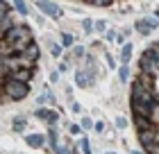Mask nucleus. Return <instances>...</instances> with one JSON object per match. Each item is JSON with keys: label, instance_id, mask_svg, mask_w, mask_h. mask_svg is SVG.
<instances>
[{"label": "nucleus", "instance_id": "nucleus-13", "mask_svg": "<svg viewBox=\"0 0 159 154\" xmlns=\"http://www.w3.org/2000/svg\"><path fill=\"white\" fill-rule=\"evenodd\" d=\"M134 30L139 32V34H150V27H148V23H146V18H143V20H136V23H134Z\"/></svg>", "mask_w": 159, "mask_h": 154}, {"label": "nucleus", "instance_id": "nucleus-17", "mask_svg": "<svg viewBox=\"0 0 159 154\" xmlns=\"http://www.w3.org/2000/svg\"><path fill=\"white\" fill-rule=\"evenodd\" d=\"M80 150H82L84 154H93V150H91V143H89V138H82V141H80Z\"/></svg>", "mask_w": 159, "mask_h": 154}, {"label": "nucleus", "instance_id": "nucleus-2", "mask_svg": "<svg viewBox=\"0 0 159 154\" xmlns=\"http://www.w3.org/2000/svg\"><path fill=\"white\" fill-rule=\"evenodd\" d=\"M159 70V46H150L141 55V73L143 75H157Z\"/></svg>", "mask_w": 159, "mask_h": 154}, {"label": "nucleus", "instance_id": "nucleus-32", "mask_svg": "<svg viewBox=\"0 0 159 154\" xmlns=\"http://www.w3.org/2000/svg\"><path fill=\"white\" fill-rule=\"evenodd\" d=\"M96 131H105V122H96Z\"/></svg>", "mask_w": 159, "mask_h": 154}, {"label": "nucleus", "instance_id": "nucleus-8", "mask_svg": "<svg viewBox=\"0 0 159 154\" xmlns=\"http://www.w3.org/2000/svg\"><path fill=\"white\" fill-rule=\"evenodd\" d=\"M34 77V70L32 68H20L16 73H11L9 77H5V79H14V82H23V84H30V79Z\"/></svg>", "mask_w": 159, "mask_h": 154}, {"label": "nucleus", "instance_id": "nucleus-24", "mask_svg": "<svg viewBox=\"0 0 159 154\" xmlns=\"http://www.w3.org/2000/svg\"><path fill=\"white\" fill-rule=\"evenodd\" d=\"M73 57H86V55H84V48H82V46H75V48H73Z\"/></svg>", "mask_w": 159, "mask_h": 154}, {"label": "nucleus", "instance_id": "nucleus-19", "mask_svg": "<svg viewBox=\"0 0 159 154\" xmlns=\"http://www.w3.org/2000/svg\"><path fill=\"white\" fill-rule=\"evenodd\" d=\"M146 23H148V27H150V32H152V30H157V25H159V20H157L155 16H148V18H146Z\"/></svg>", "mask_w": 159, "mask_h": 154}, {"label": "nucleus", "instance_id": "nucleus-16", "mask_svg": "<svg viewBox=\"0 0 159 154\" xmlns=\"http://www.w3.org/2000/svg\"><path fill=\"white\" fill-rule=\"evenodd\" d=\"M14 9H16L20 16H27V2H23V0H20V2H14Z\"/></svg>", "mask_w": 159, "mask_h": 154}, {"label": "nucleus", "instance_id": "nucleus-3", "mask_svg": "<svg viewBox=\"0 0 159 154\" xmlns=\"http://www.w3.org/2000/svg\"><path fill=\"white\" fill-rule=\"evenodd\" d=\"M5 95L9 100H23L27 98V93H30V84H23V82H14V79H5V86H2Z\"/></svg>", "mask_w": 159, "mask_h": 154}, {"label": "nucleus", "instance_id": "nucleus-34", "mask_svg": "<svg viewBox=\"0 0 159 154\" xmlns=\"http://www.w3.org/2000/svg\"><path fill=\"white\" fill-rule=\"evenodd\" d=\"M150 154H159V143L155 145V147H152V150H150Z\"/></svg>", "mask_w": 159, "mask_h": 154}, {"label": "nucleus", "instance_id": "nucleus-20", "mask_svg": "<svg viewBox=\"0 0 159 154\" xmlns=\"http://www.w3.org/2000/svg\"><path fill=\"white\" fill-rule=\"evenodd\" d=\"M43 102H55V100H52V95H50V93H43V95H39L37 104H43Z\"/></svg>", "mask_w": 159, "mask_h": 154}, {"label": "nucleus", "instance_id": "nucleus-31", "mask_svg": "<svg viewBox=\"0 0 159 154\" xmlns=\"http://www.w3.org/2000/svg\"><path fill=\"white\" fill-rule=\"evenodd\" d=\"M70 111H73V113H80V104H77V102H73V104H70Z\"/></svg>", "mask_w": 159, "mask_h": 154}, {"label": "nucleus", "instance_id": "nucleus-7", "mask_svg": "<svg viewBox=\"0 0 159 154\" xmlns=\"http://www.w3.org/2000/svg\"><path fill=\"white\" fill-rule=\"evenodd\" d=\"M34 116H37L39 120H43L48 127H55L57 120H59V113L52 111V109H37V111H34Z\"/></svg>", "mask_w": 159, "mask_h": 154}, {"label": "nucleus", "instance_id": "nucleus-21", "mask_svg": "<svg viewBox=\"0 0 159 154\" xmlns=\"http://www.w3.org/2000/svg\"><path fill=\"white\" fill-rule=\"evenodd\" d=\"M116 127H118V129H125V127H127V118L118 116V118H116Z\"/></svg>", "mask_w": 159, "mask_h": 154}, {"label": "nucleus", "instance_id": "nucleus-27", "mask_svg": "<svg viewBox=\"0 0 159 154\" xmlns=\"http://www.w3.org/2000/svg\"><path fill=\"white\" fill-rule=\"evenodd\" d=\"M105 39H107V41H116V39H118V36H116V34H114V32L109 30V32H107V34H105Z\"/></svg>", "mask_w": 159, "mask_h": 154}, {"label": "nucleus", "instance_id": "nucleus-29", "mask_svg": "<svg viewBox=\"0 0 159 154\" xmlns=\"http://www.w3.org/2000/svg\"><path fill=\"white\" fill-rule=\"evenodd\" d=\"M93 5H96V7H109L111 2H107V0H96V2H93Z\"/></svg>", "mask_w": 159, "mask_h": 154}, {"label": "nucleus", "instance_id": "nucleus-6", "mask_svg": "<svg viewBox=\"0 0 159 154\" xmlns=\"http://www.w3.org/2000/svg\"><path fill=\"white\" fill-rule=\"evenodd\" d=\"M37 9L43 11V14H48L50 18H59V16H61V7L55 5V2H48V0H39V2H37Z\"/></svg>", "mask_w": 159, "mask_h": 154}, {"label": "nucleus", "instance_id": "nucleus-1", "mask_svg": "<svg viewBox=\"0 0 159 154\" xmlns=\"http://www.w3.org/2000/svg\"><path fill=\"white\" fill-rule=\"evenodd\" d=\"M32 32L27 25H16L11 32H7L2 36V57H11V55H20L23 50L32 46Z\"/></svg>", "mask_w": 159, "mask_h": 154}, {"label": "nucleus", "instance_id": "nucleus-9", "mask_svg": "<svg viewBox=\"0 0 159 154\" xmlns=\"http://www.w3.org/2000/svg\"><path fill=\"white\" fill-rule=\"evenodd\" d=\"M46 141H48V138L43 136V134H30V136L25 138V143L30 145L32 150H41V147H46V145H48Z\"/></svg>", "mask_w": 159, "mask_h": 154}, {"label": "nucleus", "instance_id": "nucleus-37", "mask_svg": "<svg viewBox=\"0 0 159 154\" xmlns=\"http://www.w3.org/2000/svg\"><path fill=\"white\" fill-rule=\"evenodd\" d=\"M109 154H114V152H109Z\"/></svg>", "mask_w": 159, "mask_h": 154}, {"label": "nucleus", "instance_id": "nucleus-26", "mask_svg": "<svg viewBox=\"0 0 159 154\" xmlns=\"http://www.w3.org/2000/svg\"><path fill=\"white\" fill-rule=\"evenodd\" d=\"M91 127H93V122H91L89 118H84V120H82V129H91Z\"/></svg>", "mask_w": 159, "mask_h": 154}, {"label": "nucleus", "instance_id": "nucleus-11", "mask_svg": "<svg viewBox=\"0 0 159 154\" xmlns=\"http://www.w3.org/2000/svg\"><path fill=\"white\" fill-rule=\"evenodd\" d=\"M75 84L82 86V89H86V86L91 84V75L86 70H75Z\"/></svg>", "mask_w": 159, "mask_h": 154}, {"label": "nucleus", "instance_id": "nucleus-5", "mask_svg": "<svg viewBox=\"0 0 159 154\" xmlns=\"http://www.w3.org/2000/svg\"><path fill=\"white\" fill-rule=\"evenodd\" d=\"M18 57H20L23 68H30V66H34V64H37V59H39V46H37V43H32V46L27 48V50H23Z\"/></svg>", "mask_w": 159, "mask_h": 154}, {"label": "nucleus", "instance_id": "nucleus-33", "mask_svg": "<svg viewBox=\"0 0 159 154\" xmlns=\"http://www.w3.org/2000/svg\"><path fill=\"white\" fill-rule=\"evenodd\" d=\"M105 57H107V64H109L111 68H114V57H111V55H105Z\"/></svg>", "mask_w": 159, "mask_h": 154}, {"label": "nucleus", "instance_id": "nucleus-22", "mask_svg": "<svg viewBox=\"0 0 159 154\" xmlns=\"http://www.w3.org/2000/svg\"><path fill=\"white\" fill-rule=\"evenodd\" d=\"M55 154H73V150H70V147H64V145H57Z\"/></svg>", "mask_w": 159, "mask_h": 154}, {"label": "nucleus", "instance_id": "nucleus-4", "mask_svg": "<svg viewBox=\"0 0 159 154\" xmlns=\"http://www.w3.org/2000/svg\"><path fill=\"white\" fill-rule=\"evenodd\" d=\"M139 143L143 145V150L150 154V150L159 143V129H157V125H155V127H150V129H146V131H139Z\"/></svg>", "mask_w": 159, "mask_h": 154}, {"label": "nucleus", "instance_id": "nucleus-10", "mask_svg": "<svg viewBox=\"0 0 159 154\" xmlns=\"http://www.w3.org/2000/svg\"><path fill=\"white\" fill-rule=\"evenodd\" d=\"M46 138H48L46 150H48V152H55V150H57V141H59V136H57V129H55V127H50V129H48V134H46Z\"/></svg>", "mask_w": 159, "mask_h": 154}, {"label": "nucleus", "instance_id": "nucleus-25", "mask_svg": "<svg viewBox=\"0 0 159 154\" xmlns=\"http://www.w3.org/2000/svg\"><path fill=\"white\" fill-rule=\"evenodd\" d=\"M82 27H84V32H91V30H93V23H91L89 18H84V20H82Z\"/></svg>", "mask_w": 159, "mask_h": 154}, {"label": "nucleus", "instance_id": "nucleus-23", "mask_svg": "<svg viewBox=\"0 0 159 154\" xmlns=\"http://www.w3.org/2000/svg\"><path fill=\"white\" fill-rule=\"evenodd\" d=\"M70 134L80 136V134H82V125H70Z\"/></svg>", "mask_w": 159, "mask_h": 154}, {"label": "nucleus", "instance_id": "nucleus-15", "mask_svg": "<svg viewBox=\"0 0 159 154\" xmlns=\"http://www.w3.org/2000/svg\"><path fill=\"white\" fill-rule=\"evenodd\" d=\"M25 125H27V122H25V118L20 116V118H14V125H11V129H14V131H23V129H25Z\"/></svg>", "mask_w": 159, "mask_h": 154}, {"label": "nucleus", "instance_id": "nucleus-36", "mask_svg": "<svg viewBox=\"0 0 159 154\" xmlns=\"http://www.w3.org/2000/svg\"><path fill=\"white\" fill-rule=\"evenodd\" d=\"M155 18H157V20H159V9H157V11H155Z\"/></svg>", "mask_w": 159, "mask_h": 154}, {"label": "nucleus", "instance_id": "nucleus-28", "mask_svg": "<svg viewBox=\"0 0 159 154\" xmlns=\"http://www.w3.org/2000/svg\"><path fill=\"white\" fill-rule=\"evenodd\" d=\"M105 27H107V23H105V20H98V23H96V30H98V32H102Z\"/></svg>", "mask_w": 159, "mask_h": 154}, {"label": "nucleus", "instance_id": "nucleus-30", "mask_svg": "<svg viewBox=\"0 0 159 154\" xmlns=\"http://www.w3.org/2000/svg\"><path fill=\"white\" fill-rule=\"evenodd\" d=\"M61 55V46H52V57H59Z\"/></svg>", "mask_w": 159, "mask_h": 154}, {"label": "nucleus", "instance_id": "nucleus-12", "mask_svg": "<svg viewBox=\"0 0 159 154\" xmlns=\"http://www.w3.org/2000/svg\"><path fill=\"white\" fill-rule=\"evenodd\" d=\"M132 43H125V46L120 48V61H123V66H127L129 64V59H132Z\"/></svg>", "mask_w": 159, "mask_h": 154}, {"label": "nucleus", "instance_id": "nucleus-18", "mask_svg": "<svg viewBox=\"0 0 159 154\" xmlns=\"http://www.w3.org/2000/svg\"><path fill=\"white\" fill-rule=\"evenodd\" d=\"M61 46H66V48H75V46H73V36H70V34H61Z\"/></svg>", "mask_w": 159, "mask_h": 154}, {"label": "nucleus", "instance_id": "nucleus-35", "mask_svg": "<svg viewBox=\"0 0 159 154\" xmlns=\"http://www.w3.org/2000/svg\"><path fill=\"white\" fill-rule=\"evenodd\" d=\"M129 154H146V152H141V150H132Z\"/></svg>", "mask_w": 159, "mask_h": 154}, {"label": "nucleus", "instance_id": "nucleus-14", "mask_svg": "<svg viewBox=\"0 0 159 154\" xmlns=\"http://www.w3.org/2000/svg\"><path fill=\"white\" fill-rule=\"evenodd\" d=\"M118 75H120V82L127 84V82H129V66H120V68H118Z\"/></svg>", "mask_w": 159, "mask_h": 154}]
</instances>
